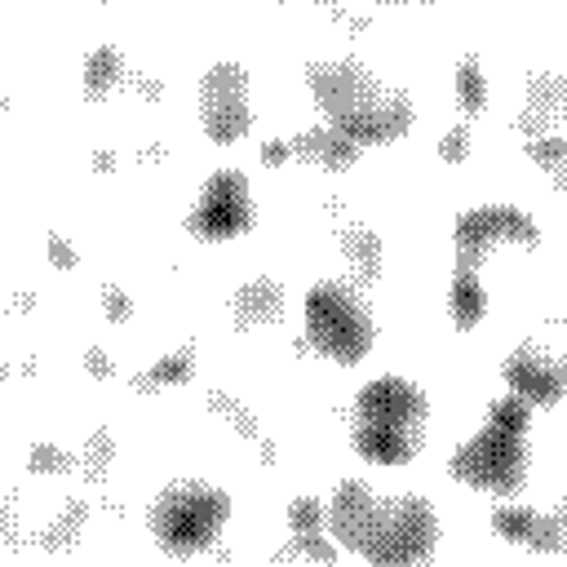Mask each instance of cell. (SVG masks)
I'll return each instance as SVG.
<instances>
[{
  "instance_id": "1",
  "label": "cell",
  "mask_w": 567,
  "mask_h": 567,
  "mask_svg": "<svg viewBox=\"0 0 567 567\" xmlns=\"http://www.w3.org/2000/svg\"><path fill=\"white\" fill-rule=\"evenodd\" d=\"M328 532L372 567H416L439 540V509L416 492H377L368 478H341L328 501Z\"/></svg>"
},
{
  "instance_id": "2",
  "label": "cell",
  "mask_w": 567,
  "mask_h": 567,
  "mask_svg": "<svg viewBox=\"0 0 567 567\" xmlns=\"http://www.w3.org/2000/svg\"><path fill=\"white\" fill-rule=\"evenodd\" d=\"M310 93L319 111L328 115V128L346 133L350 142H394L412 128V97L394 84H385L372 66L359 58H332V62H310L306 71Z\"/></svg>"
},
{
  "instance_id": "3",
  "label": "cell",
  "mask_w": 567,
  "mask_h": 567,
  "mask_svg": "<svg viewBox=\"0 0 567 567\" xmlns=\"http://www.w3.org/2000/svg\"><path fill=\"white\" fill-rule=\"evenodd\" d=\"M425 390L408 377H372L354 394V425L350 443L363 461L377 465H408L425 443Z\"/></svg>"
},
{
  "instance_id": "4",
  "label": "cell",
  "mask_w": 567,
  "mask_h": 567,
  "mask_svg": "<svg viewBox=\"0 0 567 567\" xmlns=\"http://www.w3.org/2000/svg\"><path fill=\"white\" fill-rule=\"evenodd\" d=\"M527 430H532V408L518 394L492 399L478 434L452 452L447 465L452 478L492 496H514L527 483Z\"/></svg>"
},
{
  "instance_id": "5",
  "label": "cell",
  "mask_w": 567,
  "mask_h": 567,
  "mask_svg": "<svg viewBox=\"0 0 567 567\" xmlns=\"http://www.w3.org/2000/svg\"><path fill=\"white\" fill-rule=\"evenodd\" d=\"M230 518V496L208 483V478H173L159 487V496L151 501L146 527L159 540V549L190 558L199 549H208L221 527Z\"/></svg>"
},
{
  "instance_id": "6",
  "label": "cell",
  "mask_w": 567,
  "mask_h": 567,
  "mask_svg": "<svg viewBox=\"0 0 567 567\" xmlns=\"http://www.w3.org/2000/svg\"><path fill=\"white\" fill-rule=\"evenodd\" d=\"M306 337L332 363H359L372 350L377 323L368 297L346 279H319L306 292Z\"/></svg>"
},
{
  "instance_id": "7",
  "label": "cell",
  "mask_w": 567,
  "mask_h": 567,
  "mask_svg": "<svg viewBox=\"0 0 567 567\" xmlns=\"http://www.w3.org/2000/svg\"><path fill=\"white\" fill-rule=\"evenodd\" d=\"M199 124L213 142H239L252 124V93H248V66L235 58L213 62L199 75Z\"/></svg>"
},
{
  "instance_id": "8",
  "label": "cell",
  "mask_w": 567,
  "mask_h": 567,
  "mask_svg": "<svg viewBox=\"0 0 567 567\" xmlns=\"http://www.w3.org/2000/svg\"><path fill=\"white\" fill-rule=\"evenodd\" d=\"M540 230L518 204H474L456 213L452 244H456V266L474 270L496 244H536Z\"/></svg>"
},
{
  "instance_id": "9",
  "label": "cell",
  "mask_w": 567,
  "mask_h": 567,
  "mask_svg": "<svg viewBox=\"0 0 567 567\" xmlns=\"http://www.w3.org/2000/svg\"><path fill=\"white\" fill-rule=\"evenodd\" d=\"M252 190H248V177L239 168H217L195 208L186 213V230L199 235V239H235L239 230L252 226Z\"/></svg>"
},
{
  "instance_id": "10",
  "label": "cell",
  "mask_w": 567,
  "mask_h": 567,
  "mask_svg": "<svg viewBox=\"0 0 567 567\" xmlns=\"http://www.w3.org/2000/svg\"><path fill=\"white\" fill-rule=\"evenodd\" d=\"M501 377H505L509 394H518L527 408H549L567 390V368H563L558 350L545 341H518L514 354L501 363Z\"/></svg>"
},
{
  "instance_id": "11",
  "label": "cell",
  "mask_w": 567,
  "mask_h": 567,
  "mask_svg": "<svg viewBox=\"0 0 567 567\" xmlns=\"http://www.w3.org/2000/svg\"><path fill=\"white\" fill-rule=\"evenodd\" d=\"M492 527H496V536H505L514 545H527V549H545V554L563 549V514L558 509H536V505L505 501V505L492 509Z\"/></svg>"
},
{
  "instance_id": "12",
  "label": "cell",
  "mask_w": 567,
  "mask_h": 567,
  "mask_svg": "<svg viewBox=\"0 0 567 567\" xmlns=\"http://www.w3.org/2000/svg\"><path fill=\"white\" fill-rule=\"evenodd\" d=\"M284 306H288V292H284L279 279H270V275L244 279L235 288V301H230L235 328H270V323L284 319Z\"/></svg>"
},
{
  "instance_id": "13",
  "label": "cell",
  "mask_w": 567,
  "mask_h": 567,
  "mask_svg": "<svg viewBox=\"0 0 567 567\" xmlns=\"http://www.w3.org/2000/svg\"><path fill=\"white\" fill-rule=\"evenodd\" d=\"M288 151L301 155V159H310V164H319V168H328V173H346V168L359 159V142H350L346 133H337V128H328V124L301 128V133L288 142Z\"/></svg>"
},
{
  "instance_id": "14",
  "label": "cell",
  "mask_w": 567,
  "mask_h": 567,
  "mask_svg": "<svg viewBox=\"0 0 567 567\" xmlns=\"http://www.w3.org/2000/svg\"><path fill=\"white\" fill-rule=\"evenodd\" d=\"M447 310H452V323L465 332V328H478L483 315H487V292L478 284L474 270H452V288H447Z\"/></svg>"
},
{
  "instance_id": "15",
  "label": "cell",
  "mask_w": 567,
  "mask_h": 567,
  "mask_svg": "<svg viewBox=\"0 0 567 567\" xmlns=\"http://www.w3.org/2000/svg\"><path fill=\"white\" fill-rule=\"evenodd\" d=\"M341 248H346V261L354 266V275L363 284H377L381 270H385V248H381V235L368 230V226H346L341 230Z\"/></svg>"
},
{
  "instance_id": "16",
  "label": "cell",
  "mask_w": 567,
  "mask_h": 567,
  "mask_svg": "<svg viewBox=\"0 0 567 567\" xmlns=\"http://www.w3.org/2000/svg\"><path fill=\"white\" fill-rule=\"evenodd\" d=\"M120 80H124V49L120 44H97L84 58V93L89 97H106Z\"/></svg>"
},
{
  "instance_id": "17",
  "label": "cell",
  "mask_w": 567,
  "mask_h": 567,
  "mask_svg": "<svg viewBox=\"0 0 567 567\" xmlns=\"http://www.w3.org/2000/svg\"><path fill=\"white\" fill-rule=\"evenodd\" d=\"M190 377H195V350L182 346V350L164 354L159 363H151L133 385H137V390H159V385H186Z\"/></svg>"
},
{
  "instance_id": "18",
  "label": "cell",
  "mask_w": 567,
  "mask_h": 567,
  "mask_svg": "<svg viewBox=\"0 0 567 567\" xmlns=\"http://www.w3.org/2000/svg\"><path fill=\"white\" fill-rule=\"evenodd\" d=\"M558 106H563V75H532L527 80V115H523V124L532 128L536 120H554L558 115Z\"/></svg>"
},
{
  "instance_id": "19",
  "label": "cell",
  "mask_w": 567,
  "mask_h": 567,
  "mask_svg": "<svg viewBox=\"0 0 567 567\" xmlns=\"http://www.w3.org/2000/svg\"><path fill=\"white\" fill-rule=\"evenodd\" d=\"M456 97H461V106L470 115H478L487 106V75H483V62L474 53H465L456 62Z\"/></svg>"
},
{
  "instance_id": "20",
  "label": "cell",
  "mask_w": 567,
  "mask_h": 567,
  "mask_svg": "<svg viewBox=\"0 0 567 567\" xmlns=\"http://www.w3.org/2000/svg\"><path fill=\"white\" fill-rule=\"evenodd\" d=\"M84 514H89V505H84V501H71V505H66V509L44 527L40 545H44V549H62L66 540H75V532L84 527Z\"/></svg>"
},
{
  "instance_id": "21",
  "label": "cell",
  "mask_w": 567,
  "mask_h": 567,
  "mask_svg": "<svg viewBox=\"0 0 567 567\" xmlns=\"http://www.w3.org/2000/svg\"><path fill=\"white\" fill-rule=\"evenodd\" d=\"M288 527H292V536L328 532V514H323L319 496H292V505H288Z\"/></svg>"
},
{
  "instance_id": "22",
  "label": "cell",
  "mask_w": 567,
  "mask_h": 567,
  "mask_svg": "<svg viewBox=\"0 0 567 567\" xmlns=\"http://www.w3.org/2000/svg\"><path fill=\"white\" fill-rule=\"evenodd\" d=\"M527 155L549 173V177H563V168H567V142L563 137H527Z\"/></svg>"
},
{
  "instance_id": "23",
  "label": "cell",
  "mask_w": 567,
  "mask_h": 567,
  "mask_svg": "<svg viewBox=\"0 0 567 567\" xmlns=\"http://www.w3.org/2000/svg\"><path fill=\"white\" fill-rule=\"evenodd\" d=\"M27 465H31L35 474H71V470H75V456H71L66 447L40 439V443H31V461H27Z\"/></svg>"
},
{
  "instance_id": "24",
  "label": "cell",
  "mask_w": 567,
  "mask_h": 567,
  "mask_svg": "<svg viewBox=\"0 0 567 567\" xmlns=\"http://www.w3.org/2000/svg\"><path fill=\"white\" fill-rule=\"evenodd\" d=\"M292 554H306L310 563H323V567H332V558H337V549H332L328 532H306V536H292V545L284 549V558H292Z\"/></svg>"
},
{
  "instance_id": "25",
  "label": "cell",
  "mask_w": 567,
  "mask_h": 567,
  "mask_svg": "<svg viewBox=\"0 0 567 567\" xmlns=\"http://www.w3.org/2000/svg\"><path fill=\"white\" fill-rule=\"evenodd\" d=\"M111 456H115V439H111L106 430H97V434L89 439V447H84V474H89V478H102L106 465H111Z\"/></svg>"
},
{
  "instance_id": "26",
  "label": "cell",
  "mask_w": 567,
  "mask_h": 567,
  "mask_svg": "<svg viewBox=\"0 0 567 567\" xmlns=\"http://www.w3.org/2000/svg\"><path fill=\"white\" fill-rule=\"evenodd\" d=\"M102 310H106V319L124 323V319H133V297L120 284H102Z\"/></svg>"
},
{
  "instance_id": "27",
  "label": "cell",
  "mask_w": 567,
  "mask_h": 567,
  "mask_svg": "<svg viewBox=\"0 0 567 567\" xmlns=\"http://www.w3.org/2000/svg\"><path fill=\"white\" fill-rule=\"evenodd\" d=\"M439 155H443L447 164H456V159H465V155H470V128H465V124H456V128H447V133H443V146H439Z\"/></svg>"
},
{
  "instance_id": "28",
  "label": "cell",
  "mask_w": 567,
  "mask_h": 567,
  "mask_svg": "<svg viewBox=\"0 0 567 567\" xmlns=\"http://www.w3.org/2000/svg\"><path fill=\"white\" fill-rule=\"evenodd\" d=\"M208 408L226 412V416L235 421V430H239V434H252V416H248V408H239L230 394H208Z\"/></svg>"
},
{
  "instance_id": "29",
  "label": "cell",
  "mask_w": 567,
  "mask_h": 567,
  "mask_svg": "<svg viewBox=\"0 0 567 567\" xmlns=\"http://www.w3.org/2000/svg\"><path fill=\"white\" fill-rule=\"evenodd\" d=\"M44 244H49V261L58 266V270H71L80 257H75V248H71V239L66 235H58V230H49L44 235Z\"/></svg>"
},
{
  "instance_id": "30",
  "label": "cell",
  "mask_w": 567,
  "mask_h": 567,
  "mask_svg": "<svg viewBox=\"0 0 567 567\" xmlns=\"http://www.w3.org/2000/svg\"><path fill=\"white\" fill-rule=\"evenodd\" d=\"M288 155H292V151H288V142H284V137H270V142L261 146V164H266V168H275V164H279V159H288Z\"/></svg>"
},
{
  "instance_id": "31",
  "label": "cell",
  "mask_w": 567,
  "mask_h": 567,
  "mask_svg": "<svg viewBox=\"0 0 567 567\" xmlns=\"http://www.w3.org/2000/svg\"><path fill=\"white\" fill-rule=\"evenodd\" d=\"M84 368H89L93 377H111V359H106L97 346H89V350H84Z\"/></svg>"
},
{
  "instance_id": "32",
  "label": "cell",
  "mask_w": 567,
  "mask_h": 567,
  "mask_svg": "<svg viewBox=\"0 0 567 567\" xmlns=\"http://www.w3.org/2000/svg\"><path fill=\"white\" fill-rule=\"evenodd\" d=\"M137 89H142L146 97H159V93H164V84H159V80H137Z\"/></svg>"
},
{
  "instance_id": "33",
  "label": "cell",
  "mask_w": 567,
  "mask_h": 567,
  "mask_svg": "<svg viewBox=\"0 0 567 567\" xmlns=\"http://www.w3.org/2000/svg\"><path fill=\"white\" fill-rule=\"evenodd\" d=\"M93 168H115V155H111V151H97V155H93Z\"/></svg>"
},
{
  "instance_id": "34",
  "label": "cell",
  "mask_w": 567,
  "mask_h": 567,
  "mask_svg": "<svg viewBox=\"0 0 567 567\" xmlns=\"http://www.w3.org/2000/svg\"><path fill=\"white\" fill-rule=\"evenodd\" d=\"M0 385H4V363H0Z\"/></svg>"
},
{
  "instance_id": "35",
  "label": "cell",
  "mask_w": 567,
  "mask_h": 567,
  "mask_svg": "<svg viewBox=\"0 0 567 567\" xmlns=\"http://www.w3.org/2000/svg\"><path fill=\"white\" fill-rule=\"evenodd\" d=\"M0 106H4V89H0Z\"/></svg>"
}]
</instances>
